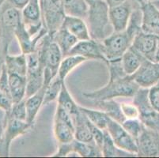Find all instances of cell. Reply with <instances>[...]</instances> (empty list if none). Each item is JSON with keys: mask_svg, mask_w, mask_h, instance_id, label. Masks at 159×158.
I'll use <instances>...</instances> for the list:
<instances>
[{"mask_svg": "<svg viewBox=\"0 0 159 158\" xmlns=\"http://www.w3.org/2000/svg\"><path fill=\"white\" fill-rule=\"evenodd\" d=\"M68 55H76L86 58L87 60H100L108 65V61L104 56L101 42L93 39L79 40L72 47ZM67 55V56H68Z\"/></svg>", "mask_w": 159, "mask_h": 158, "instance_id": "obj_11", "label": "cell"}, {"mask_svg": "<svg viewBox=\"0 0 159 158\" xmlns=\"http://www.w3.org/2000/svg\"><path fill=\"white\" fill-rule=\"evenodd\" d=\"M53 131L58 143H68L75 139V122L55 115Z\"/></svg>", "mask_w": 159, "mask_h": 158, "instance_id": "obj_17", "label": "cell"}, {"mask_svg": "<svg viewBox=\"0 0 159 158\" xmlns=\"http://www.w3.org/2000/svg\"><path fill=\"white\" fill-rule=\"evenodd\" d=\"M140 8L142 31L159 37V9L151 1L142 3Z\"/></svg>", "mask_w": 159, "mask_h": 158, "instance_id": "obj_15", "label": "cell"}, {"mask_svg": "<svg viewBox=\"0 0 159 158\" xmlns=\"http://www.w3.org/2000/svg\"><path fill=\"white\" fill-rule=\"evenodd\" d=\"M13 104L11 93L0 89V108L3 110L5 113H8L11 111Z\"/></svg>", "mask_w": 159, "mask_h": 158, "instance_id": "obj_36", "label": "cell"}, {"mask_svg": "<svg viewBox=\"0 0 159 158\" xmlns=\"http://www.w3.org/2000/svg\"><path fill=\"white\" fill-rule=\"evenodd\" d=\"M52 40L60 47L62 52H63V57L69 54L72 47L79 41V40L63 26H61V28L55 33Z\"/></svg>", "mask_w": 159, "mask_h": 158, "instance_id": "obj_24", "label": "cell"}, {"mask_svg": "<svg viewBox=\"0 0 159 158\" xmlns=\"http://www.w3.org/2000/svg\"><path fill=\"white\" fill-rule=\"evenodd\" d=\"M103 156L105 157H115V156H137L136 155L120 150L114 143L113 140L108 134L107 130H105V138L102 147Z\"/></svg>", "mask_w": 159, "mask_h": 158, "instance_id": "obj_30", "label": "cell"}, {"mask_svg": "<svg viewBox=\"0 0 159 158\" xmlns=\"http://www.w3.org/2000/svg\"><path fill=\"white\" fill-rule=\"evenodd\" d=\"M137 2H139V3L141 5L142 3H144V2H149V1H150V0H136Z\"/></svg>", "mask_w": 159, "mask_h": 158, "instance_id": "obj_45", "label": "cell"}, {"mask_svg": "<svg viewBox=\"0 0 159 158\" xmlns=\"http://www.w3.org/2000/svg\"><path fill=\"white\" fill-rule=\"evenodd\" d=\"M144 59L145 58L131 46L121 57V64L124 72L128 75H132L137 71Z\"/></svg>", "mask_w": 159, "mask_h": 158, "instance_id": "obj_22", "label": "cell"}, {"mask_svg": "<svg viewBox=\"0 0 159 158\" xmlns=\"http://www.w3.org/2000/svg\"><path fill=\"white\" fill-rule=\"evenodd\" d=\"M131 76L140 87L150 89L159 82V63L145 59L137 71Z\"/></svg>", "mask_w": 159, "mask_h": 158, "instance_id": "obj_10", "label": "cell"}, {"mask_svg": "<svg viewBox=\"0 0 159 158\" xmlns=\"http://www.w3.org/2000/svg\"><path fill=\"white\" fill-rule=\"evenodd\" d=\"M3 63L7 72L9 74H17L21 76L27 74V58L26 55L21 54L17 56L6 55Z\"/></svg>", "mask_w": 159, "mask_h": 158, "instance_id": "obj_23", "label": "cell"}, {"mask_svg": "<svg viewBox=\"0 0 159 158\" xmlns=\"http://www.w3.org/2000/svg\"><path fill=\"white\" fill-rule=\"evenodd\" d=\"M89 127H90L92 134H93V139H94L95 143H96L97 146H98V147L101 149V150H102V147L104 142V138H105V130H102V129H100L99 127L93 125V124L89 121Z\"/></svg>", "mask_w": 159, "mask_h": 158, "instance_id": "obj_37", "label": "cell"}, {"mask_svg": "<svg viewBox=\"0 0 159 158\" xmlns=\"http://www.w3.org/2000/svg\"><path fill=\"white\" fill-rule=\"evenodd\" d=\"M9 87L13 103H18L25 99L26 97L27 78L17 74H9Z\"/></svg>", "mask_w": 159, "mask_h": 158, "instance_id": "obj_20", "label": "cell"}, {"mask_svg": "<svg viewBox=\"0 0 159 158\" xmlns=\"http://www.w3.org/2000/svg\"><path fill=\"white\" fill-rule=\"evenodd\" d=\"M121 125L135 140L145 128V126L139 119H126Z\"/></svg>", "mask_w": 159, "mask_h": 158, "instance_id": "obj_33", "label": "cell"}, {"mask_svg": "<svg viewBox=\"0 0 159 158\" xmlns=\"http://www.w3.org/2000/svg\"><path fill=\"white\" fill-rule=\"evenodd\" d=\"M42 21L52 37L61 28L66 17L62 0H44L42 6Z\"/></svg>", "mask_w": 159, "mask_h": 158, "instance_id": "obj_6", "label": "cell"}, {"mask_svg": "<svg viewBox=\"0 0 159 158\" xmlns=\"http://www.w3.org/2000/svg\"><path fill=\"white\" fill-rule=\"evenodd\" d=\"M62 26L68 30L79 40L91 39L87 23L82 17L73 15H66Z\"/></svg>", "mask_w": 159, "mask_h": 158, "instance_id": "obj_18", "label": "cell"}, {"mask_svg": "<svg viewBox=\"0 0 159 158\" xmlns=\"http://www.w3.org/2000/svg\"><path fill=\"white\" fill-rule=\"evenodd\" d=\"M57 100L58 105H60L62 108H64L66 111H68L73 118L80 112V108H79L80 106L76 104L75 100L71 97L65 82L62 85L61 90H60Z\"/></svg>", "mask_w": 159, "mask_h": 158, "instance_id": "obj_28", "label": "cell"}, {"mask_svg": "<svg viewBox=\"0 0 159 158\" xmlns=\"http://www.w3.org/2000/svg\"><path fill=\"white\" fill-rule=\"evenodd\" d=\"M141 8L135 9L130 17L129 23L125 30L113 32L101 42L102 50L107 60L120 59L124 52L131 45L137 34L142 31Z\"/></svg>", "mask_w": 159, "mask_h": 158, "instance_id": "obj_2", "label": "cell"}, {"mask_svg": "<svg viewBox=\"0 0 159 158\" xmlns=\"http://www.w3.org/2000/svg\"><path fill=\"white\" fill-rule=\"evenodd\" d=\"M127 0H105L107 5L108 6L109 8H112V7L121 5V4L124 3Z\"/></svg>", "mask_w": 159, "mask_h": 158, "instance_id": "obj_41", "label": "cell"}, {"mask_svg": "<svg viewBox=\"0 0 159 158\" xmlns=\"http://www.w3.org/2000/svg\"><path fill=\"white\" fill-rule=\"evenodd\" d=\"M6 117L16 119L22 121H27V111L25 105V99L15 104H13L11 111L8 113H5Z\"/></svg>", "mask_w": 159, "mask_h": 158, "instance_id": "obj_34", "label": "cell"}, {"mask_svg": "<svg viewBox=\"0 0 159 158\" xmlns=\"http://www.w3.org/2000/svg\"><path fill=\"white\" fill-rule=\"evenodd\" d=\"M71 153L74 152L81 157H96L103 156L102 152L96 144L86 143L74 139L70 142Z\"/></svg>", "mask_w": 159, "mask_h": 158, "instance_id": "obj_25", "label": "cell"}, {"mask_svg": "<svg viewBox=\"0 0 159 158\" xmlns=\"http://www.w3.org/2000/svg\"><path fill=\"white\" fill-rule=\"evenodd\" d=\"M1 66H2V65H0V68H1Z\"/></svg>", "mask_w": 159, "mask_h": 158, "instance_id": "obj_47", "label": "cell"}, {"mask_svg": "<svg viewBox=\"0 0 159 158\" xmlns=\"http://www.w3.org/2000/svg\"><path fill=\"white\" fill-rule=\"evenodd\" d=\"M79 108H80V111L87 117L88 120L93 125L99 127L102 130H106L110 117L108 116L105 111L100 109H90V108H84V107H79Z\"/></svg>", "mask_w": 159, "mask_h": 158, "instance_id": "obj_31", "label": "cell"}, {"mask_svg": "<svg viewBox=\"0 0 159 158\" xmlns=\"http://www.w3.org/2000/svg\"><path fill=\"white\" fill-rule=\"evenodd\" d=\"M46 34L40 35V36L36 37H32L27 30L23 21H21L18 25V27L16 28L15 32H14V37L18 40L21 53L25 55H28L30 53L35 52L37 50L39 41Z\"/></svg>", "mask_w": 159, "mask_h": 158, "instance_id": "obj_16", "label": "cell"}, {"mask_svg": "<svg viewBox=\"0 0 159 158\" xmlns=\"http://www.w3.org/2000/svg\"><path fill=\"white\" fill-rule=\"evenodd\" d=\"M131 46L145 59L155 62V56L159 46V37L140 31L134 38Z\"/></svg>", "mask_w": 159, "mask_h": 158, "instance_id": "obj_12", "label": "cell"}, {"mask_svg": "<svg viewBox=\"0 0 159 158\" xmlns=\"http://www.w3.org/2000/svg\"><path fill=\"white\" fill-rule=\"evenodd\" d=\"M120 108L125 119H139V111L134 103L122 102L120 103Z\"/></svg>", "mask_w": 159, "mask_h": 158, "instance_id": "obj_35", "label": "cell"}, {"mask_svg": "<svg viewBox=\"0 0 159 158\" xmlns=\"http://www.w3.org/2000/svg\"><path fill=\"white\" fill-rule=\"evenodd\" d=\"M0 156H9V153L6 149L3 122L0 123Z\"/></svg>", "mask_w": 159, "mask_h": 158, "instance_id": "obj_39", "label": "cell"}, {"mask_svg": "<svg viewBox=\"0 0 159 158\" xmlns=\"http://www.w3.org/2000/svg\"><path fill=\"white\" fill-rule=\"evenodd\" d=\"M5 1L11 7L20 11H22L24 7L30 2V0H5Z\"/></svg>", "mask_w": 159, "mask_h": 158, "instance_id": "obj_40", "label": "cell"}, {"mask_svg": "<svg viewBox=\"0 0 159 158\" xmlns=\"http://www.w3.org/2000/svg\"><path fill=\"white\" fill-rule=\"evenodd\" d=\"M87 59L86 58L76 55H68L63 57L60 63V67L58 70L57 76L62 81H65L67 75L73 70L75 68L80 66L83 63H85Z\"/></svg>", "mask_w": 159, "mask_h": 158, "instance_id": "obj_27", "label": "cell"}, {"mask_svg": "<svg viewBox=\"0 0 159 158\" xmlns=\"http://www.w3.org/2000/svg\"><path fill=\"white\" fill-rule=\"evenodd\" d=\"M155 62L159 63V46H158V48H157V53H156V56H155Z\"/></svg>", "mask_w": 159, "mask_h": 158, "instance_id": "obj_43", "label": "cell"}, {"mask_svg": "<svg viewBox=\"0 0 159 158\" xmlns=\"http://www.w3.org/2000/svg\"><path fill=\"white\" fill-rule=\"evenodd\" d=\"M108 11L109 7L105 0H98L89 6L86 19H87L91 39L97 41H102L114 32L109 20Z\"/></svg>", "mask_w": 159, "mask_h": 158, "instance_id": "obj_3", "label": "cell"}, {"mask_svg": "<svg viewBox=\"0 0 159 158\" xmlns=\"http://www.w3.org/2000/svg\"><path fill=\"white\" fill-rule=\"evenodd\" d=\"M66 15H73L86 19L89 6L85 0H62Z\"/></svg>", "mask_w": 159, "mask_h": 158, "instance_id": "obj_29", "label": "cell"}, {"mask_svg": "<svg viewBox=\"0 0 159 158\" xmlns=\"http://www.w3.org/2000/svg\"><path fill=\"white\" fill-rule=\"evenodd\" d=\"M4 135H5L6 149L10 154V148L11 143L18 137L25 135L33 127V124L27 121H22L16 119L4 117Z\"/></svg>", "mask_w": 159, "mask_h": 158, "instance_id": "obj_14", "label": "cell"}, {"mask_svg": "<svg viewBox=\"0 0 159 158\" xmlns=\"http://www.w3.org/2000/svg\"><path fill=\"white\" fill-rule=\"evenodd\" d=\"M106 130L119 149L138 156L136 140L123 127L119 122L109 118Z\"/></svg>", "mask_w": 159, "mask_h": 158, "instance_id": "obj_7", "label": "cell"}, {"mask_svg": "<svg viewBox=\"0 0 159 158\" xmlns=\"http://www.w3.org/2000/svg\"><path fill=\"white\" fill-rule=\"evenodd\" d=\"M21 21V11L11 7L6 1L0 5V32L5 56L7 55L9 44L14 37L16 28Z\"/></svg>", "mask_w": 159, "mask_h": 158, "instance_id": "obj_4", "label": "cell"}, {"mask_svg": "<svg viewBox=\"0 0 159 158\" xmlns=\"http://www.w3.org/2000/svg\"><path fill=\"white\" fill-rule=\"evenodd\" d=\"M133 103L138 107L139 120L147 128L159 133V111H156L149 100V89L140 87L133 97Z\"/></svg>", "mask_w": 159, "mask_h": 158, "instance_id": "obj_5", "label": "cell"}, {"mask_svg": "<svg viewBox=\"0 0 159 158\" xmlns=\"http://www.w3.org/2000/svg\"><path fill=\"white\" fill-rule=\"evenodd\" d=\"M139 7L140 4L136 0H127L121 5L109 8V20L113 31L121 32L126 29L133 11Z\"/></svg>", "mask_w": 159, "mask_h": 158, "instance_id": "obj_8", "label": "cell"}, {"mask_svg": "<svg viewBox=\"0 0 159 158\" xmlns=\"http://www.w3.org/2000/svg\"><path fill=\"white\" fill-rule=\"evenodd\" d=\"M64 82L65 81H62L57 75L51 81V82L46 87L43 106L47 105L49 103L52 102L55 100L57 99L61 90L62 85Z\"/></svg>", "mask_w": 159, "mask_h": 158, "instance_id": "obj_32", "label": "cell"}, {"mask_svg": "<svg viewBox=\"0 0 159 158\" xmlns=\"http://www.w3.org/2000/svg\"><path fill=\"white\" fill-rule=\"evenodd\" d=\"M86 1V2L87 3L88 6H90L92 5V4H93L94 2H96L97 1H98V0H85Z\"/></svg>", "mask_w": 159, "mask_h": 158, "instance_id": "obj_42", "label": "cell"}, {"mask_svg": "<svg viewBox=\"0 0 159 158\" xmlns=\"http://www.w3.org/2000/svg\"><path fill=\"white\" fill-rule=\"evenodd\" d=\"M94 102L96 106L100 110L105 111L111 119L119 122L120 124L126 120L121 111L120 103L116 102L113 99L94 101Z\"/></svg>", "mask_w": 159, "mask_h": 158, "instance_id": "obj_26", "label": "cell"}, {"mask_svg": "<svg viewBox=\"0 0 159 158\" xmlns=\"http://www.w3.org/2000/svg\"><path fill=\"white\" fill-rule=\"evenodd\" d=\"M4 1H5V0H2V2H4Z\"/></svg>", "mask_w": 159, "mask_h": 158, "instance_id": "obj_48", "label": "cell"}, {"mask_svg": "<svg viewBox=\"0 0 159 158\" xmlns=\"http://www.w3.org/2000/svg\"><path fill=\"white\" fill-rule=\"evenodd\" d=\"M48 85H44L42 88L39 89L37 92L33 94L29 97L25 98V105L27 111V122L31 124H34L37 114L40 108L43 106L44 103V93H45L46 87Z\"/></svg>", "mask_w": 159, "mask_h": 158, "instance_id": "obj_21", "label": "cell"}, {"mask_svg": "<svg viewBox=\"0 0 159 158\" xmlns=\"http://www.w3.org/2000/svg\"><path fill=\"white\" fill-rule=\"evenodd\" d=\"M149 100L153 108L159 111V82L149 89Z\"/></svg>", "mask_w": 159, "mask_h": 158, "instance_id": "obj_38", "label": "cell"}, {"mask_svg": "<svg viewBox=\"0 0 159 158\" xmlns=\"http://www.w3.org/2000/svg\"><path fill=\"white\" fill-rule=\"evenodd\" d=\"M63 59L61 49L52 40L49 43L45 52V68H44V85H48L53 78L57 75L60 63Z\"/></svg>", "mask_w": 159, "mask_h": 158, "instance_id": "obj_13", "label": "cell"}, {"mask_svg": "<svg viewBox=\"0 0 159 158\" xmlns=\"http://www.w3.org/2000/svg\"><path fill=\"white\" fill-rule=\"evenodd\" d=\"M40 5L42 6V3H43V2H44V0H40Z\"/></svg>", "mask_w": 159, "mask_h": 158, "instance_id": "obj_46", "label": "cell"}, {"mask_svg": "<svg viewBox=\"0 0 159 158\" xmlns=\"http://www.w3.org/2000/svg\"><path fill=\"white\" fill-rule=\"evenodd\" d=\"M138 156L159 157V133L145 128L136 138Z\"/></svg>", "mask_w": 159, "mask_h": 158, "instance_id": "obj_9", "label": "cell"}, {"mask_svg": "<svg viewBox=\"0 0 159 158\" xmlns=\"http://www.w3.org/2000/svg\"><path fill=\"white\" fill-rule=\"evenodd\" d=\"M73 119L75 121V139L83 142L96 144L91 132L87 117L80 111Z\"/></svg>", "mask_w": 159, "mask_h": 158, "instance_id": "obj_19", "label": "cell"}, {"mask_svg": "<svg viewBox=\"0 0 159 158\" xmlns=\"http://www.w3.org/2000/svg\"><path fill=\"white\" fill-rule=\"evenodd\" d=\"M151 2L159 9V0H154V1H151Z\"/></svg>", "mask_w": 159, "mask_h": 158, "instance_id": "obj_44", "label": "cell"}, {"mask_svg": "<svg viewBox=\"0 0 159 158\" xmlns=\"http://www.w3.org/2000/svg\"><path fill=\"white\" fill-rule=\"evenodd\" d=\"M109 82L106 85L91 92H85L82 97L93 101H105L116 97H133L140 86L131 75L124 72L120 59L109 60Z\"/></svg>", "mask_w": 159, "mask_h": 158, "instance_id": "obj_1", "label": "cell"}]
</instances>
